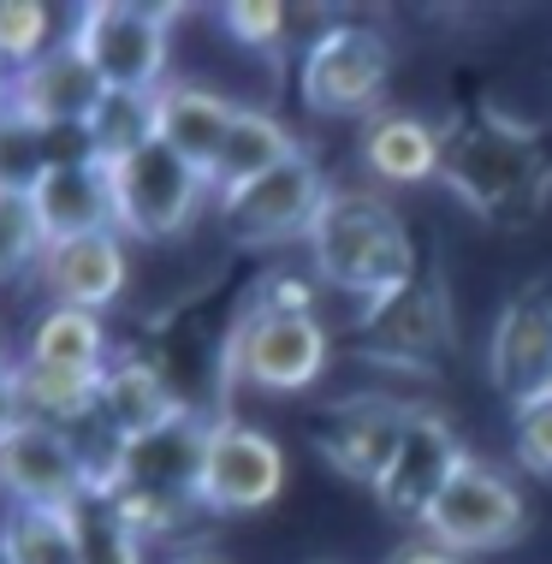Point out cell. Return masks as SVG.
Here are the masks:
<instances>
[{
	"mask_svg": "<svg viewBox=\"0 0 552 564\" xmlns=\"http://www.w3.org/2000/svg\"><path fill=\"white\" fill-rule=\"evenodd\" d=\"M440 185L487 226L523 232L552 203V137L499 108H469L446 126Z\"/></svg>",
	"mask_w": 552,
	"mask_h": 564,
	"instance_id": "cell-1",
	"label": "cell"
},
{
	"mask_svg": "<svg viewBox=\"0 0 552 564\" xmlns=\"http://www.w3.org/2000/svg\"><path fill=\"white\" fill-rule=\"evenodd\" d=\"M303 250H310V273L327 292H345L357 303L392 297L398 285H410L422 273L416 232H410V220L380 191L333 185Z\"/></svg>",
	"mask_w": 552,
	"mask_h": 564,
	"instance_id": "cell-2",
	"label": "cell"
},
{
	"mask_svg": "<svg viewBox=\"0 0 552 564\" xmlns=\"http://www.w3.org/2000/svg\"><path fill=\"white\" fill-rule=\"evenodd\" d=\"M392 36L362 19H333L310 30V48L297 54V72H291V89H297L303 113L315 119H375L380 101H387L392 84Z\"/></svg>",
	"mask_w": 552,
	"mask_h": 564,
	"instance_id": "cell-3",
	"label": "cell"
},
{
	"mask_svg": "<svg viewBox=\"0 0 552 564\" xmlns=\"http://www.w3.org/2000/svg\"><path fill=\"white\" fill-rule=\"evenodd\" d=\"M327 369H333V333L321 315L243 303V315L220 345V380L250 387V392H273V399L321 387Z\"/></svg>",
	"mask_w": 552,
	"mask_h": 564,
	"instance_id": "cell-4",
	"label": "cell"
},
{
	"mask_svg": "<svg viewBox=\"0 0 552 564\" xmlns=\"http://www.w3.org/2000/svg\"><path fill=\"white\" fill-rule=\"evenodd\" d=\"M173 24L178 7H137V0H89L72 12V48L89 59L101 89L155 96L173 84Z\"/></svg>",
	"mask_w": 552,
	"mask_h": 564,
	"instance_id": "cell-5",
	"label": "cell"
},
{
	"mask_svg": "<svg viewBox=\"0 0 552 564\" xmlns=\"http://www.w3.org/2000/svg\"><path fill=\"white\" fill-rule=\"evenodd\" d=\"M107 178H113V232L126 243H173L214 208L208 173H196L166 143L113 161Z\"/></svg>",
	"mask_w": 552,
	"mask_h": 564,
	"instance_id": "cell-6",
	"label": "cell"
},
{
	"mask_svg": "<svg viewBox=\"0 0 552 564\" xmlns=\"http://www.w3.org/2000/svg\"><path fill=\"white\" fill-rule=\"evenodd\" d=\"M333 196V178L321 173V161L303 149L297 161L273 166L256 185H238L214 196V220L238 250H285V243H310L321 208Z\"/></svg>",
	"mask_w": 552,
	"mask_h": 564,
	"instance_id": "cell-7",
	"label": "cell"
},
{
	"mask_svg": "<svg viewBox=\"0 0 552 564\" xmlns=\"http://www.w3.org/2000/svg\"><path fill=\"white\" fill-rule=\"evenodd\" d=\"M422 535L457 558L505 553V546H517L529 535V499H523L511 469H499V464L469 452L464 469L452 476V487L440 494V506L427 511Z\"/></svg>",
	"mask_w": 552,
	"mask_h": 564,
	"instance_id": "cell-8",
	"label": "cell"
},
{
	"mask_svg": "<svg viewBox=\"0 0 552 564\" xmlns=\"http://www.w3.org/2000/svg\"><path fill=\"white\" fill-rule=\"evenodd\" d=\"M285 446L268 429L243 416L208 422L203 481H196V511L203 517H256L285 499Z\"/></svg>",
	"mask_w": 552,
	"mask_h": 564,
	"instance_id": "cell-9",
	"label": "cell"
},
{
	"mask_svg": "<svg viewBox=\"0 0 552 564\" xmlns=\"http://www.w3.org/2000/svg\"><path fill=\"white\" fill-rule=\"evenodd\" d=\"M0 499L7 511H72L89 499V452L54 422H12L0 434Z\"/></svg>",
	"mask_w": 552,
	"mask_h": 564,
	"instance_id": "cell-10",
	"label": "cell"
},
{
	"mask_svg": "<svg viewBox=\"0 0 552 564\" xmlns=\"http://www.w3.org/2000/svg\"><path fill=\"white\" fill-rule=\"evenodd\" d=\"M357 339L368 357L380 362H404V369H427L434 357H452L457 327H452V292H446V268L422 262V273L410 285H398L392 297L362 303Z\"/></svg>",
	"mask_w": 552,
	"mask_h": 564,
	"instance_id": "cell-11",
	"label": "cell"
},
{
	"mask_svg": "<svg viewBox=\"0 0 552 564\" xmlns=\"http://www.w3.org/2000/svg\"><path fill=\"white\" fill-rule=\"evenodd\" d=\"M487 380L511 410L552 392V273H534L499 303L487 333Z\"/></svg>",
	"mask_w": 552,
	"mask_h": 564,
	"instance_id": "cell-12",
	"label": "cell"
},
{
	"mask_svg": "<svg viewBox=\"0 0 552 564\" xmlns=\"http://www.w3.org/2000/svg\"><path fill=\"white\" fill-rule=\"evenodd\" d=\"M464 440H457V429L440 410H410V429L404 440H398L387 476L375 481V506L392 517V523L416 529L427 523V511L440 506V494L452 487V476L464 469Z\"/></svg>",
	"mask_w": 552,
	"mask_h": 564,
	"instance_id": "cell-13",
	"label": "cell"
},
{
	"mask_svg": "<svg viewBox=\"0 0 552 564\" xmlns=\"http://www.w3.org/2000/svg\"><path fill=\"white\" fill-rule=\"evenodd\" d=\"M404 429H410V404L387 399V392H357V399H339V404L321 410L315 452L333 476H345V481L375 494V481L387 476Z\"/></svg>",
	"mask_w": 552,
	"mask_h": 564,
	"instance_id": "cell-14",
	"label": "cell"
},
{
	"mask_svg": "<svg viewBox=\"0 0 552 564\" xmlns=\"http://www.w3.org/2000/svg\"><path fill=\"white\" fill-rule=\"evenodd\" d=\"M101 78L89 72V59L72 48V36L54 54H42L36 66L12 72V108L7 119L42 131V137H84L89 113L101 108Z\"/></svg>",
	"mask_w": 552,
	"mask_h": 564,
	"instance_id": "cell-15",
	"label": "cell"
},
{
	"mask_svg": "<svg viewBox=\"0 0 552 564\" xmlns=\"http://www.w3.org/2000/svg\"><path fill=\"white\" fill-rule=\"evenodd\" d=\"M24 196L42 243L113 232V178H107V161H96L89 149L84 155H54Z\"/></svg>",
	"mask_w": 552,
	"mask_h": 564,
	"instance_id": "cell-16",
	"label": "cell"
},
{
	"mask_svg": "<svg viewBox=\"0 0 552 564\" xmlns=\"http://www.w3.org/2000/svg\"><path fill=\"white\" fill-rule=\"evenodd\" d=\"M36 273H42L48 303H72V310L107 315L131 285V243L119 232H89V238L48 243Z\"/></svg>",
	"mask_w": 552,
	"mask_h": 564,
	"instance_id": "cell-17",
	"label": "cell"
},
{
	"mask_svg": "<svg viewBox=\"0 0 552 564\" xmlns=\"http://www.w3.org/2000/svg\"><path fill=\"white\" fill-rule=\"evenodd\" d=\"M440 161H446V126H434V119L410 108H380L357 131V166L387 191L434 185Z\"/></svg>",
	"mask_w": 552,
	"mask_h": 564,
	"instance_id": "cell-18",
	"label": "cell"
},
{
	"mask_svg": "<svg viewBox=\"0 0 552 564\" xmlns=\"http://www.w3.org/2000/svg\"><path fill=\"white\" fill-rule=\"evenodd\" d=\"M173 375L155 357H137V350H113V362L101 369V404H96V429L107 440H143L166 429L173 416H184Z\"/></svg>",
	"mask_w": 552,
	"mask_h": 564,
	"instance_id": "cell-19",
	"label": "cell"
},
{
	"mask_svg": "<svg viewBox=\"0 0 552 564\" xmlns=\"http://www.w3.org/2000/svg\"><path fill=\"white\" fill-rule=\"evenodd\" d=\"M243 101L220 96L214 84H196V78H173L161 89V143L184 155L196 173L214 178V161H220L226 137H232V119H238Z\"/></svg>",
	"mask_w": 552,
	"mask_h": 564,
	"instance_id": "cell-20",
	"label": "cell"
},
{
	"mask_svg": "<svg viewBox=\"0 0 552 564\" xmlns=\"http://www.w3.org/2000/svg\"><path fill=\"white\" fill-rule=\"evenodd\" d=\"M36 369H66V375H101L113 362V339H107V315L72 310V303H42V315L30 322L24 357Z\"/></svg>",
	"mask_w": 552,
	"mask_h": 564,
	"instance_id": "cell-21",
	"label": "cell"
},
{
	"mask_svg": "<svg viewBox=\"0 0 552 564\" xmlns=\"http://www.w3.org/2000/svg\"><path fill=\"white\" fill-rule=\"evenodd\" d=\"M297 155H303V143H297V131H291L280 113L238 108L232 137H226V149H220V161H214L208 185H214V196H226V191H238V185L268 178L273 166H285V161H297Z\"/></svg>",
	"mask_w": 552,
	"mask_h": 564,
	"instance_id": "cell-22",
	"label": "cell"
},
{
	"mask_svg": "<svg viewBox=\"0 0 552 564\" xmlns=\"http://www.w3.org/2000/svg\"><path fill=\"white\" fill-rule=\"evenodd\" d=\"M19 392H24V416L54 422V429H66V434H89V429H96L101 375H66V369L19 362Z\"/></svg>",
	"mask_w": 552,
	"mask_h": 564,
	"instance_id": "cell-23",
	"label": "cell"
},
{
	"mask_svg": "<svg viewBox=\"0 0 552 564\" xmlns=\"http://www.w3.org/2000/svg\"><path fill=\"white\" fill-rule=\"evenodd\" d=\"M84 143H89V155L107 161V166L137 155V149H149V143H161V89L155 96L107 89L101 108L89 113V126H84Z\"/></svg>",
	"mask_w": 552,
	"mask_h": 564,
	"instance_id": "cell-24",
	"label": "cell"
},
{
	"mask_svg": "<svg viewBox=\"0 0 552 564\" xmlns=\"http://www.w3.org/2000/svg\"><path fill=\"white\" fill-rule=\"evenodd\" d=\"M0 558L7 564H84L72 511H0Z\"/></svg>",
	"mask_w": 552,
	"mask_h": 564,
	"instance_id": "cell-25",
	"label": "cell"
},
{
	"mask_svg": "<svg viewBox=\"0 0 552 564\" xmlns=\"http://www.w3.org/2000/svg\"><path fill=\"white\" fill-rule=\"evenodd\" d=\"M72 529H78V553L84 564H149V541L119 517L113 499L89 494L72 506Z\"/></svg>",
	"mask_w": 552,
	"mask_h": 564,
	"instance_id": "cell-26",
	"label": "cell"
},
{
	"mask_svg": "<svg viewBox=\"0 0 552 564\" xmlns=\"http://www.w3.org/2000/svg\"><path fill=\"white\" fill-rule=\"evenodd\" d=\"M220 24H226V36H232L238 48L268 54V59H280L291 48H297V54L310 48V36H297L303 12L280 7V0H238V7H220Z\"/></svg>",
	"mask_w": 552,
	"mask_h": 564,
	"instance_id": "cell-27",
	"label": "cell"
},
{
	"mask_svg": "<svg viewBox=\"0 0 552 564\" xmlns=\"http://www.w3.org/2000/svg\"><path fill=\"white\" fill-rule=\"evenodd\" d=\"M59 12L42 7V0H0V66L24 72L36 66L42 54L59 48Z\"/></svg>",
	"mask_w": 552,
	"mask_h": 564,
	"instance_id": "cell-28",
	"label": "cell"
},
{
	"mask_svg": "<svg viewBox=\"0 0 552 564\" xmlns=\"http://www.w3.org/2000/svg\"><path fill=\"white\" fill-rule=\"evenodd\" d=\"M511 457L529 469V476L552 481V392L511 410Z\"/></svg>",
	"mask_w": 552,
	"mask_h": 564,
	"instance_id": "cell-29",
	"label": "cell"
},
{
	"mask_svg": "<svg viewBox=\"0 0 552 564\" xmlns=\"http://www.w3.org/2000/svg\"><path fill=\"white\" fill-rule=\"evenodd\" d=\"M42 250H48V243H42V232H36L30 196L0 185V262L19 273V268H36V262H42Z\"/></svg>",
	"mask_w": 552,
	"mask_h": 564,
	"instance_id": "cell-30",
	"label": "cell"
},
{
	"mask_svg": "<svg viewBox=\"0 0 552 564\" xmlns=\"http://www.w3.org/2000/svg\"><path fill=\"white\" fill-rule=\"evenodd\" d=\"M24 422V392H19V362H0V434Z\"/></svg>",
	"mask_w": 552,
	"mask_h": 564,
	"instance_id": "cell-31",
	"label": "cell"
},
{
	"mask_svg": "<svg viewBox=\"0 0 552 564\" xmlns=\"http://www.w3.org/2000/svg\"><path fill=\"white\" fill-rule=\"evenodd\" d=\"M387 564H469V558H457V553H446V546H434L427 535H416V541L398 546V553H392Z\"/></svg>",
	"mask_w": 552,
	"mask_h": 564,
	"instance_id": "cell-32",
	"label": "cell"
},
{
	"mask_svg": "<svg viewBox=\"0 0 552 564\" xmlns=\"http://www.w3.org/2000/svg\"><path fill=\"white\" fill-rule=\"evenodd\" d=\"M166 564H226V558L214 553V546H178V553L166 558Z\"/></svg>",
	"mask_w": 552,
	"mask_h": 564,
	"instance_id": "cell-33",
	"label": "cell"
},
{
	"mask_svg": "<svg viewBox=\"0 0 552 564\" xmlns=\"http://www.w3.org/2000/svg\"><path fill=\"white\" fill-rule=\"evenodd\" d=\"M7 108H12V72L0 66V119H7Z\"/></svg>",
	"mask_w": 552,
	"mask_h": 564,
	"instance_id": "cell-34",
	"label": "cell"
},
{
	"mask_svg": "<svg viewBox=\"0 0 552 564\" xmlns=\"http://www.w3.org/2000/svg\"><path fill=\"white\" fill-rule=\"evenodd\" d=\"M7 280H12V268H7V262H0V285H7Z\"/></svg>",
	"mask_w": 552,
	"mask_h": 564,
	"instance_id": "cell-35",
	"label": "cell"
},
{
	"mask_svg": "<svg viewBox=\"0 0 552 564\" xmlns=\"http://www.w3.org/2000/svg\"><path fill=\"white\" fill-rule=\"evenodd\" d=\"M0 362H7V339H0Z\"/></svg>",
	"mask_w": 552,
	"mask_h": 564,
	"instance_id": "cell-36",
	"label": "cell"
},
{
	"mask_svg": "<svg viewBox=\"0 0 552 564\" xmlns=\"http://www.w3.org/2000/svg\"><path fill=\"white\" fill-rule=\"evenodd\" d=\"M0 564H7V558H0Z\"/></svg>",
	"mask_w": 552,
	"mask_h": 564,
	"instance_id": "cell-37",
	"label": "cell"
}]
</instances>
